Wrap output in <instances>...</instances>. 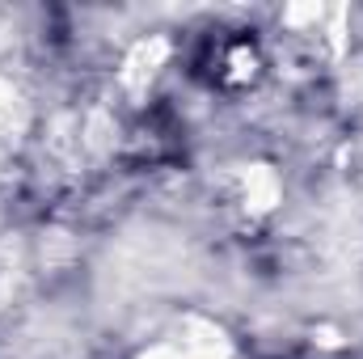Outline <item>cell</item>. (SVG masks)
Wrapping results in <instances>:
<instances>
[{"label":"cell","instance_id":"obj_1","mask_svg":"<svg viewBox=\"0 0 363 359\" xmlns=\"http://www.w3.org/2000/svg\"><path fill=\"white\" fill-rule=\"evenodd\" d=\"M135 359H237V347L220 321L203 313H182L165 334L144 343Z\"/></svg>","mask_w":363,"mask_h":359},{"label":"cell","instance_id":"obj_2","mask_svg":"<svg viewBox=\"0 0 363 359\" xmlns=\"http://www.w3.org/2000/svg\"><path fill=\"white\" fill-rule=\"evenodd\" d=\"M169 55H174V43L165 38V34H144V38H135L127 51H123V60H118V89L131 93V97H140V93H148V85L161 77V68L169 64Z\"/></svg>","mask_w":363,"mask_h":359},{"label":"cell","instance_id":"obj_3","mask_svg":"<svg viewBox=\"0 0 363 359\" xmlns=\"http://www.w3.org/2000/svg\"><path fill=\"white\" fill-rule=\"evenodd\" d=\"M237 194H241V207L250 216H271L283 203V178L267 161H250L237 170Z\"/></svg>","mask_w":363,"mask_h":359},{"label":"cell","instance_id":"obj_4","mask_svg":"<svg viewBox=\"0 0 363 359\" xmlns=\"http://www.w3.org/2000/svg\"><path fill=\"white\" fill-rule=\"evenodd\" d=\"M228 81L233 85H245V81H254L258 77V68H262V60H258V51L250 47V43H237V47H228Z\"/></svg>","mask_w":363,"mask_h":359},{"label":"cell","instance_id":"obj_5","mask_svg":"<svg viewBox=\"0 0 363 359\" xmlns=\"http://www.w3.org/2000/svg\"><path fill=\"white\" fill-rule=\"evenodd\" d=\"M325 4H287L283 9V26L291 30V34H308V30H321V21H325Z\"/></svg>","mask_w":363,"mask_h":359}]
</instances>
